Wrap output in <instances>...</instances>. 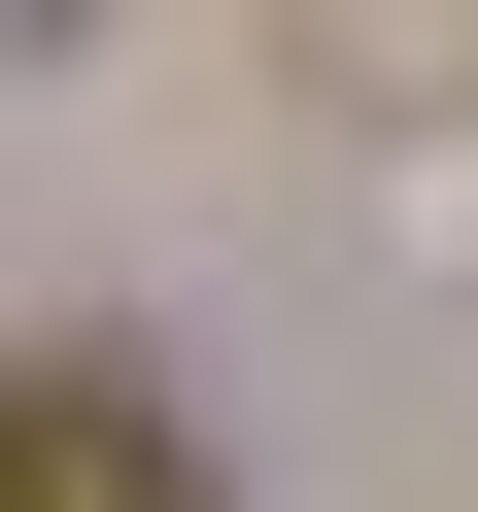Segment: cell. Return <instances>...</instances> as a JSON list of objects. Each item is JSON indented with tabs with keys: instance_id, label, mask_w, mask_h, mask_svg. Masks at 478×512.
<instances>
[{
	"instance_id": "cell-1",
	"label": "cell",
	"mask_w": 478,
	"mask_h": 512,
	"mask_svg": "<svg viewBox=\"0 0 478 512\" xmlns=\"http://www.w3.org/2000/svg\"><path fill=\"white\" fill-rule=\"evenodd\" d=\"M0 512H171V410L137 376H35V410H0Z\"/></svg>"
}]
</instances>
